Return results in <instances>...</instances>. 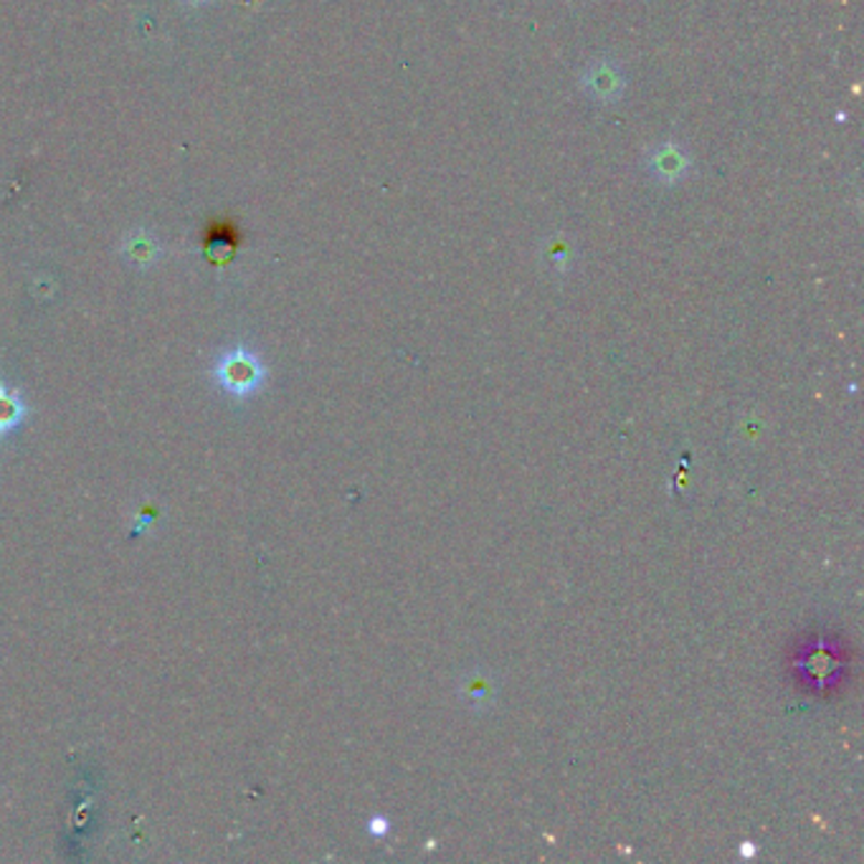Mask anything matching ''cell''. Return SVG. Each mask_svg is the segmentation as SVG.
<instances>
[{
    "label": "cell",
    "instance_id": "obj_1",
    "mask_svg": "<svg viewBox=\"0 0 864 864\" xmlns=\"http://www.w3.org/2000/svg\"><path fill=\"white\" fill-rule=\"evenodd\" d=\"M213 378H216L218 386L231 393V396L246 398L252 396L254 391L262 388L264 367L252 350L238 345L218 358L216 367H213Z\"/></svg>",
    "mask_w": 864,
    "mask_h": 864
},
{
    "label": "cell",
    "instance_id": "obj_2",
    "mask_svg": "<svg viewBox=\"0 0 864 864\" xmlns=\"http://www.w3.org/2000/svg\"><path fill=\"white\" fill-rule=\"evenodd\" d=\"M584 89L591 94L598 102H614L621 97L623 92V74L609 62H596L591 64L580 76Z\"/></svg>",
    "mask_w": 864,
    "mask_h": 864
},
{
    "label": "cell",
    "instance_id": "obj_3",
    "mask_svg": "<svg viewBox=\"0 0 864 864\" xmlns=\"http://www.w3.org/2000/svg\"><path fill=\"white\" fill-rule=\"evenodd\" d=\"M649 170H652L657 181L678 183L680 178L687 173V158H684V152L674 148V145H664V148L657 150L652 160H649Z\"/></svg>",
    "mask_w": 864,
    "mask_h": 864
},
{
    "label": "cell",
    "instance_id": "obj_4",
    "mask_svg": "<svg viewBox=\"0 0 864 864\" xmlns=\"http://www.w3.org/2000/svg\"><path fill=\"white\" fill-rule=\"evenodd\" d=\"M25 414H29V408H25L21 393L0 383V436H8L19 429Z\"/></svg>",
    "mask_w": 864,
    "mask_h": 864
},
{
    "label": "cell",
    "instance_id": "obj_5",
    "mask_svg": "<svg viewBox=\"0 0 864 864\" xmlns=\"http://www.w3.org/2000/svg\"><path fill=\"white\" fill-rule=\"evenodd\" d=\"M127 249H130L140 262H150V259H152V254H156L158 246L152 244L148 236L140 234V238H135V242H130V246H127Z\"/></svg>",
    "mask_w": 864,
    "mask_h": 864
},
{
    "label": "cell",
    "instance_id": "obj_6",
    "mask_svg": "<svg viewBox=\"0 0 864 864\" xmlns=\"http://www.w3.org/2000/svg\"><path fill=\"white\" fill-rule=\"evenodd\" d=\"M188 3H195V6H201V3H209V0H188Z\"/></svg>",
    "mask_w": 864,
    "mask_h": 864
}]
</instances>
